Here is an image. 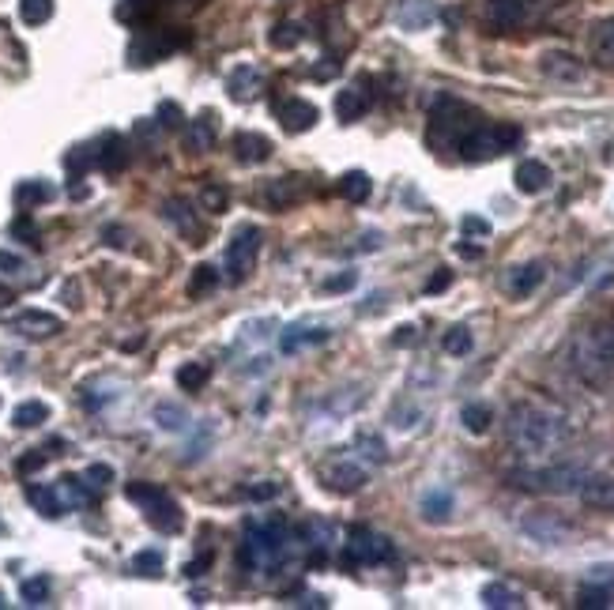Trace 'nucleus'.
<instances>
[{"mask_svg": "<svg viewBox=\"0 0 614 610\" xmlns=\"http://www.w3.org/2000/svg\"><path fill=\"white\" fill-rule=\"evenodd\" d=\"M592 584H614V565H607V569H592Z\"/></svg>", "mask_w": 614, "mask_h": 610, "instance_id": "680f3d73", "label": "nucleus"}, {"mask_svg": "<svg viewBox=\"0 0 614 610\" xmlns=\"http://www.w3.org/2000/svg\"><path fill=\"white\" fill-rule=\"evenodd\" d=\"M321 482L332 494H355L366 486V467L351 464V460H332L321 467Z\"/></svg>", "mask_w": 614, "mask_h": 610, "instance_id": "f8f14e48", "label": "nucleus"}, {"mask_svg": "<svg viewBox=\"0 0 614 610\" xmlns=\"http://www.w3.org/2000/svg\"><path fill=\"white\" fill-rule=\"evenodd\" d=\"M27 268V260L16 257V253H8V249H0V272H8V275H16Z\"/></svg>", "mask_w": 614, "mask_h": 610, "instance_id": "13d9d810", "label": "nucleus"}, {"mask_svg": "<svg viewBox=\"0 0 614 610\" xmlns=\"http://www.w3.org/2000/svg\"><path fill=\"white\" fill-rule=\"evenodd\" d=\"M268 42H272L275 49H294L302 42V27H298V23H279V27L268 34Z\"/></svg>", "mask_w": 614, "mask_h": 610, "instance_id": "c03bdc74", "label": "nucleus"}, {"mask_svg": "<svg viewBox=\"0 0 614 610\" xmlns=\"http://www.w3.org/2000/svg\"><path fill=\"white\" fill-rule=\"evenodd\" d=\"M611 336H614V328H611Z\"/></svg>", "mask_w": 614, "mask_h": 610, "instance_id": "338daca9", "label": "nucleus"}, {"mask_svg": "<svg viewBox=\"0 0 614 610\" xmlns=\"http://www.w3.org/2000/svg\"><path fill=\"white\" fill-rule=\"evenodd\" d=\"M520 144V129L517 125H479V129H471L464 140H460V155L468 162H483V159H494V155H505V151H513Z\"/></svg>", "mask_w": 614, "mask_h": 610, "instance_id": "0eeeda50", "label": "nucleus"}, {"mask_svg": "<svg viewBox=\"0 0 614 610\" xmlns=\"http://www.w3.org/2000/svg\"><path fill=\"white\" fill-rule=\"evenodd\" d=\"M336 72H340V65H336V61H328V65H317V68H313V80H332Z\"/></svg>", "mask_w": 614, "mask_h": 610, "instance_id": "052dcab7", "label": "nucleus"}, {"mask_svg": "<svg viewBox=\"0 0 614 610\" xmlns=\"http://www.w3.org/2000/svg\"><path fill=\"white\" fill-rule=\"evenodd\" d=\"M569 441V418L550 403H517L509 411V445L520 456H550Z\"/></svg>", "mask_w": 614, "mask_h": 610, "instance_id": "f257e3e1", "label": "nucleus"}, {"mask_svg": "<svg viewBox=\"0 0 614 610\" xmlns=\"http://www.w3.org/2000/svg\"><path fill=\"white\" fill-rule=\"evenodd\" d=\"M520 528H524V535H532L535 543H547V546H562L566 539H573L577 535V528L569 524V520H562L558 513H528L524 520H520Z\"/></svg>", "mask_w": 614, "mask_h": 610, "instance_id": "9d476101", "label": "nucleus"}, {"mask_svg": "<svg viewBox=\"0 0 614 610\" xmlns=\"http://www.w3.org/2000/svg\"><path fill=\"white\" fill-rule=\"evenodd\" d=\"M19 19L27 27H42L53 19V0H19Z\"/></svg>", "mask_w": 614, "mask_h": 610, "instance_id": "e433bc0d", "label": "nucleus"}, {"mask_svg": "<svg viewBox=\"0 0 614 610\" xmlns=\"http://www.w3.org/2000/svg\"><path fill=\"white\" fill-rule=\"evenodd\" d=\"M83 479L91 482L95 490H102V486H110V482H114V467H110V464H91V467H87V475H83Z\"/></svg>", "mask_w": 614, "mask_h": 610, "instance_id": "5fc2aeb1", "label": "nucleus"}, {"mask_svg": "<svg viewBox=\"0 0 614 610\" xmlns=\"http://www.w3.org/2000/svg\"><path fill=\"white\" fill-rule=\"evenodd\" d=\"M125 498L132 501V505H140L147 516V524L155 531H181V524H185V516H181V505L162 486H155V482H129L125 486Z\"/></svg>", "mask_w": 614, "mask_h": 610, "instance_id": "39448f33", "label": "nucleus"}, {"mask_svg": "<svg viewBox=\"0 0 614 610\" xmlns=\"http://www.w3.org/2000/svg\"><path fill=\"white\" fill-rule=\"evenodd\" d=\"M483 603L494 610H517V607H524V595H520L517 588H509V584L494 580V584H486L483 588Z\"/></svg>", "mask_w": 614, "mask_h": 610, "instance_id": "c85d7f7f", "label": "nucleus"}, {"mask_svg": "<svg viewBox=\"0 0 614 610\" xmlns=\"http://www.w3.org/2000/svg\"><path fill=\"white\" fill-rule=\"evenodd\" d=\"M464 234H475V238H490V223L479 219V215H464Z\"/></svg>", "mask_w": 614, "mask_h": 610, "instance_id": "4d7b16f0", "label": "nucleus"}, {"mask_svg": "<svg viewBox=\"0 0 614 610\" xmlns=\"http://www.w3.org/2000/svg\"><path fill=\"white\" fill-rule=\"evenodd\" d=\"M483 125V117L464 106V102H456V98H441L430 113V144L434 147H460V140L468 136L471 129H479Z\"/></svg>", "mask_w": 614, "mask_h": 610, "instance_id": "20e7f679", "label": "nucleus"}, {"mask_svg": "<svg viewBox=\"0 0 614 610\" xmlns=\"http://www.w3.org/2000/svg\"><path fill=\"white\" fill-rule=\"evenodd\" d=\"M234 155H238V162H264L268 155H272V140L268 136H257V132H238L234 136Z\"/></svg>", "mask_w": 614, "mask_h": 610, "instance_id": "b1692460", "label": "nucleus"}, {"mask_svg": "<svg viewBox=\"0 0 614 610\" xmlns=\"http://www.w3.org/2000/svg\"><path fill=\"white\" fill-rule=\"evenodd\" d=\"M441 347H445V354H453V358H464V354H471L475 339H471V332L464 328V324H456V328H449V332H445Z\"/></svg>", "mask_w": 614, "mask_h": 610, "instance_id": "4c0bfd02", "label": "nucleus"}, {"mask_svg": "<svg viewBox=\"0 0 614 610\" xmlns=\"http://www.w3.org/2000/svg\"><path fill=\"white\" fill-rule=\"evenodd\" d=\"M569 370L584 385L603 388L614 377V336L611 328H584L569 339Z\"/></svg>", "mask_w": 614, "mask_h": 610, "instance_id": "f03ea898", "label": "nucleus"}, {"mask_svg": "<svg viewBox=\"0 0 614 610\" xmlns=\"http://www.w3.org/2000/svg\"><path fill=\"white\" fill-rule=\"evenodd\" d=\"M211 144H215V125H211V117L196 121L193 129L185 132V147H189V151H211Z\"/></svg>", "mask_w": 614, "mask_h": 610, "instance_id": "58836bf2", "label": "nucleus"}, {"mask_svg": "<svg viewBox=\"0 0 614 610\" xmlns=\"http://www.w3.org/2000/svg\"><path fill=\"white\" fill-rule=\"evenodd\" d=\"M12 238L27 241V245H38V241H42V234H38V226L31 223V215H27V211H23L16 223H12Z\"/></svg>", "mask_w": 614, "mask_h": 610, "instance_id": "09e8293b", "label": "nucleus"}, {"mask_svg": "<svg viewBox=\"0 0 614 610\" xmlns=\"http://www.w3.org/2000/svg\"><path fill=\"white\" fill-rule=\"evenodd\" d=\"M46 460H49V452L31 449L27 456H19V460H16V471H19V475H34V471H42V467H46Z\"/></svg>", "mask_w": 614, "mask_h": 610, "instance_id": "3c124183", "label": "nucleus"}, {"mask_svg": "<svg viewBox=\"0 0 614 610\" xmlns=\"http://www.w3.org/2000/svg\"><path fill=\"white\" fill-rule=\"evenodd\" d=\"M584 475L588 471L577 464H550L535 467V471H513L509 479L517 482L520 490H535V494H577Z\"/></svg>", "mask_w": 614, "mask_h": 610, "instance_id": "423d86ee", "label": "nucleus"}, {"mask_svg": "<svg viewBox=\"0 0 614 610\" xmlns=\"http://www.w3.org/2000/svg\"><path fill=\"white\" fill-rule=\"evenodd\" d=\"M8 328L23 339H49L61 332V317H53L46 309H23V313H16V317L8 321Z\"/></svg>", "mask_w": 614, "mask_h": 610, "instance_id": "ddd939ff", "label": "nucleus"}, {"mask_svg": "<svg viewBox=\"0 0 614 610\" xmlns=\"http://www.w3.org/2000/svg\"><path fill=\"white\" fill-rule=\"evenodd\" d=\"M528 23V0H490L486 4V27L490 31H517Z\"/></svg>", "mask_w": 614, "mask_h": 610, "instance_id": "4468645a", "label": "nucleus"}, {"mask_svg": "<svg viewBox=\"0 0 614 610\" xmlns=\"http://www.w3.org/2000/svg\"><path fill=\"white\" fill-rule=\"evenodd\" d=\"M91 162H95V151H91V147H76V151H68L65 155V166L72 174H83Z\"/></svg>", "mask_w": 614, "mask_h": 610, "instance_id": "603ef678", "label": "nucleus"}, {"mask_svg": "<svg viewBox=\"0 0 614 610\" xmlns=\"http://www.w3.org/2000/svg\"><path fill=\"white\" fill-rule=\"evenodd\" d=\"M355 283H358L355 272H340V275H332V279H324L321 294H343V290H351Z\"/></svg>", "mask_w": 614, "mask_h": 610, "instance_id": "864d4df0", "label": "nucleus"}, {"mask_svg": "<svg viewBox=\"0 0 614 610\" xmlns=\"http://www.w3.org/2000/svg\"><path fill=\"white\" fill-rule=\"evenodd\" d=\"M358 449H362V456L373 460V464H381V460H385V441H381V437L358 434Z\"/></svg>", "mask_w": 614, "mask_h": 610, "instance_id": "8fccbe9b", "label": "nucleus"}, {"mask_svg": "<svg viewBox=\"0 0 614 610\" xmlns=\"http://www.w3.org/2000/svg\"><path fill=\"white\" fill-rule=\"evenodd\" d=\"M200 208L211 211V215H219V211L227 208V193H223L219 185H204V189H200Z\"/></svg>", "mask_w": 614, "mask_h": 610, "instance_id": "de8ad7c7", "label": "nucleus"}, {"mask_svg": "<svg viewBox=\"0 0 614 610\" xmlns=\"http://www.w3.org/2000/svg\"><path fill=\"white\" fill-rule=\"evenodd\" d=\"M12 298H16V294H12V290H4V287H0V309H4V305L12 302Z\"/></svg>", "mask_w": 614, "mask_h": 610, "instance_id": "69168bd1", "label": "nucleus"}, {"mask_svg": "<svg viewBox=\"0 0 614 610\" xmlns=\"http://www.w3.org/2000/svg\"><path fill=\"white\" fill-rule=\"evenodd\" d=\"M392 558V543L370 528H355L347 539V565H381Z\"/></svg>", "mask_w": 614, "mask_h": 610, "instance_id": "1a4fd4ad", "label": "nucleus"}, {"mask_svg": "<svg viewBox=\"0 0 614 610\" xmlns=\"http://www.w3.org/2000/svg\"><path fill=\"white\" fill-rule=\"evenodd\" d=\"M257 257H260V230L257 226H242L234 241L227 245V275L230 283H245L253 268H257Z\"/></svg>", "mask_w": 614, "mask_h": 610, "instance_id": "6e6552de", "label": "nucleus"}, {"mask_svg": "<svg viewBox=\"0 0 614 610\" xmlns=\"http://www.w3.org/2000/svg\"><path fill=\"white\" fill-rule=\"evenodd\" d=\"M227 91H230L234 102H253L257 91H260V72L253 65H238L234 72H230Z\"/></svg>", "mask_w": 614, "mask_h": 610, "instance_id": "5701e85b", "label": "nucleus"}, {"mask_svg": "<svg viewBox=\"0 0 614 610\" xmlns=\"http://www.w3.org/2000/svg\"><path fill=\"white\" fill-rule=\"evenodd\" d=\"M366 110H370V95L362 87H347V91L336 95V113H340L343 121H358Z\"/></svg>", "mask_w": 614, "mask_h": 610, "instance_id": "c756f323", "label": "nucleus"}, {"mask_svg": "<svg viewBox=\"0 0 614 610\" xmlns=\"http://www.w3.org/2000/svg\"><path fill=\"white\" fill-rule=\"evenodd\" d=\"M275 494H279V486H275V482H264V486H249V498H253V501L275 498Z\"/></svg>", "mask_w": 614, "mask_h": 610, "instance_id": "bf43d9fd", "label": "nucleus"}, {"mask_svg": "<svg viewBox=\"0 0 614 610\" xmlns=\"http://www.w3.org/2000/svg\"><path fill=\"white\" fill-rule=\"evenodd\" d=\"M57 490V498H61V505L65 509H83V505H95V486L87 479H80V475H65V479L53 486Z\"/></svg>", "mask_w": 614, "mask_h": 610, "instance_id": "6ab92c4d", "label": "nucleus"}, {"mask_svg": "<svg viewBox=\"0 0 614 610\" xmlns=\"http://www.w3.org/2000/svg\"><path fill=\"white\" fill-rule=\"evenodd\" d=\"M317 121H321V110H317L313 102H306V98H291V102L279 106V125L287 132H294V136H298V132H309Z\"/></svg>", "mask_w": 614, "mask_h": 610, "instance_id": "f3484780", "label": "nucleus"}, {"mask_svg": "<svg viewBox=\"0 0 614 610\" xmlns=\"http://www.w3.org/2000/svg\"><path fill=\"white\" fill-rule=\"evenodd\" d=\"M543 279H547V268H543L539 260L517 264V268H509V275H505V290H509L513 298H528V294H535V290L543 287Z\"/></svg>", "mask_w": 614, "mask_h": 610, "instance_id": "a211bd4d", "label": "nucleus"}, {"mask_svg": "<svg viewBox=\"0 0 614 610\" xmlns=\"http://www.w3.org/2000/svg\"><path fill=\"white\" fill-rule=\"evenodd\" d=\"M373 193V181L370 174H362V170H351V174L340 177V196H347L351 204H366Z\"/></svg>", "mask_w": 614, "mask_h": 610, "instance_id": "2f4dec72", "label": "nucleus"}, {"mask_svg": "<svg viewBox=\"0 0 614 610\" xmlns=\"http://www.w3.org/2000/svg\"><path fill=\"white\" fill-rule=\"evenodd\" d=\"M449 283H453V272L449 268H437L430 275V283H426V294H441V290H449Z\"/></svg>", "mask_w": 614, "mask_h": 610, "instance_id": "6e6d98bb", "label": "nucleus"}, {"mask_svg": "<svg viewBox=\"0 0 614 610\" xmlns=\"http://www.w3.org/2000/svg\"><path fill=\"white\" fill-rule=\"evenodd\" d=\"M539 72L554 83H581L588 68H584L581 57H573L566 49H547V53L539 57Z\"/></svg>", "mask_w": 614, "mask_h": 610, "instance_id": "9b49d317", "label": "nucleus"}, {"mask_svg": "<svg viewBox=\"0 0 614 610\" xmlns=\"http://www.w3.org/2000/svg\"><path fill=\"white\" fill-rule=\"evenodd\" d=\"M27 501H31L34 509L46 516V520L65 516V505H61V498H57V490H53V486H27Z\"/></svg>", "mask_w": 614, "mask_h": 610, "instance_id": "7c9ffc66", "label": "nucleus"}, {"mask_svg": "<svg viewBox=\"0 0 614 610\" xmlns=\"http://www.w3.org/2000/svg\"><path fill=\"white\" fill-rule=\"evenodd\" d=\"M12 200H16L19 211H34L38 204L53 200V185H46V181H19L12 189Z\"/></svg>", "mask_w": 614, "mask_h": 610, "instance_id": "a878e982", "label": "nucleus"}, {"mask_svg": "<svg viewBox=\"0 0 614 610\" xmlns=\"http://www.w3.org/2000/svg\"><path fill=\"white\" fill-rule=\"evenodd\" d=\"M513 181H517V189L524 196H539L550 185V170L539 159H528L517 166V177H513Z\"/></svg>", "mask_w": 614, "mask_h": 610, "instance_id": "aec40b11", "label": "nucleus"}, {"mask_svg": "<svg viewBox=\"0 0 614 610\" xmlns=\"http://www.w3.org/2000/svg\"><path fill=\"white\" fill-rule=\"evenodd\" d=\"M211 370L204 366V362H185V366H178V388L181 392H200V388L208 385Z\"/></svg>", "mask_w": 614, "mask_h": 610, "instance_id": "f704fd0d", "label": "nucleus"}, {"mask_svg": "<svg viewBox=\"0 0 614 610\" xmlns=\"http://www.w3.org/2000/svg\"><path fill=\"white\" fill-rule=\"evenodd\" d=\"M264 196L272 208H291L306 196V189H302V177H275V181H268Z\"/></svg>", "mask_w": 614, "mask_h": 610, "instance_id": "4be33fe9", "label": "nucleus"}, {"mask_svg": "<svg viewBox=\"0 0 614 610\" xmlns=\"http://www.w3.org/2000/svg\"><path fill=\"white\" fill-rule=\"evenodd\" d=\"M588 46H592V61L596 65H607L614 68V19H603L592 38H588Z\"/></svg>", "mask_w": 614, "mask_h": 610, "instance_id": "cd10ccee", "label": "nucleus"}, {"mask_svg": "<svg viewBox=\"0 0 614 610\" xmlns=\"http://www.w3.org/2000/svg\"><path fill=\"white\" fill-rule=\"evenodd\" d=\"M614 603V592L611 588H603V584H584L581 588V595H577V607H584V610H607Z\"/></svg>", "mask_w": 614, "mask_h": 610, "instance_id": "c9c22d12", "label": "nucleus"}, {"mask_svg": "<svg viewBox=\"0 0 614 610\" xmlns=\"http://www.w3.org/2000/svg\"><path fill=\"white\" fill-rule=\"evenodd\" d=\"M162 219L178 230L181 238L189 241V245H204V230H200V219H196V211L185 204V200H166L162 204Z\"/></svg>", "mask_w": 614, "mask_h": 610, "instance_id": "2eb2a0df", "label": "nucleus"}, {"mask_svg": "<svg viewBox=\"0 0 614 610\" xmlns=\"http://www.w3.org/2000/svg\"><path fill=\"white\" fill-rule=\"evenodd\" d=\"M95 162L106 170V174H121V170L129 166V144H125L121 136H106L102 147L95 151Z\"/></svg>", "mask_w": 614, "mask_h": 610, "instance_id": "412c9836", "label": "nucleus"}, {"mask_svg": "<svg viewBox=\"0 0 614 610\" xmlns=\"http://www.w3.org/2000/svg\"><path fill=\"white\" fill-rule=\"evenodd\" d=\"M324 339H328L324 328H291L279 347H283V351H298V347H306V343H324Z\"/></svg>", "mask_w": 614, "mask_h": 610, "instance_id": "79ce46f5", "label": "nucleus"}, {"mask_svg": "<svg viewBox=\"0 0 614 610\" xmlns=\"http://www.w3.org/2000/svg\"><path fill=\"white\" fill-rule=\"evenodd\" d=\"M159 125H162V129H170V132L185 129V113H181L178 102H162V106H159Z\"/></svg>", "mask_w": 614, "mask_h": 610, "instance_id": "49530a36", "label": "nucleus"}, {"mask_svg": "<svg viewBox=\"0 0 614 610\" xmlns=\"http://www.w3.org/2000/svg\"><path fill=\"white\" fill-rule=\"evenodd\" d=\"M396 343L404 347V343H415V328H400V336H396Z\"/></svg>", "mask_w": 614, "mask_h": 610, "instance_id": "e2e57ef3", "label": "nucleus"}, {"mask_svg": "<svg viewBox=\"0 0 614 610\" xmlns=\"http://www.w3.org/2000/svg\"><path fill=\"white\" fill-rule=\"evenodd\" d=\"M422 520H430V524H445L449 516H453V494L449 490H430V494H422V505H419Z\"/></svg>", "mask_w": 614, "mask_h": 610, "instance_id": "bb28decb", "label": "nucleus"}, {"mask_svg": "<svg viewBox=\"0 0 614 610\" xmlns=\"http://www.w3.org/2000/svg\"><path fill=\"white\" fill-rule=\"evenodd\" d=\"M132 569H136V573H144V577H159V573H162V554H159V550H140V554L132 558Z\"/></svg>", "mask_w": 614, "mask_h": 610, "instance_id": "a18cd8bd", "label": "nucleus"}, {"mask_svg": "<svg viewBox=\"0 0 614 610\" xmlns=\"http://www.w3.org/2000/svg\"><path fill=\"white\" fill-rule=\"evenodd\" d=\"M185 407H178V403H159L155 407V422H159L162 430H170V434H178V430H185Z\"/></svg>", "mask_w": 614, "mask_h": 610, "instance_id": "ea45409f", "label": "nucleus"}, {"mask_svg": "<svg viewBox=\"0 0 614 610\" xmlns=\"http://www.w3.org/2000/svg\"><path fill=\"white\" fill-rule=\"evenodd\" d=\"M460 422H464L468 434H486L490 422H494V411H490L486 403H468V407L460 411Z\"/></svg>", "mask_w": 614, "mask_h": 610, "instance_id": "72a5a7b5", "label": "nucleus"}, {"mask_svg": "<svg viewBox=\"0 0 614 610\" xmlns=\"http://www.w3.org/2000/svg\"><path fill=\"white\" fill-rule=\"evenodd\" d=\"M49 418V407L42 400H27V403H19L16 411H12V426L16 430H34V426H42Z\"/></svg>", "mask_w": 614, "mask_h": 610, "instance_id": "473e14b6", "label": "nucleus"}, {"mask_svg": "<svg viewBox=\"0 0 614 610\" xmlns=\"http://www.w3.org/2000/svg\"><path fill=\"white\" fill-rule=\"evenodd\" d=\"M185 46V38H170V34H144V38H136L129 49L132 65H155L159 57H166L170 49Z\"/></svg>", "mask_w": 614, "mask_h": 610, "instance_id": "dca6fc26", "label": "nucleus"}, {"mask_svg": "<svg viewBox=\"0 0 614 610\" xmlns=\"http://www.w3.org/2000/svg\"><path fill=\"white\" fill-rule=\"evenodd\" d=\"M460 257H483V249L479 245H460Z\"/></svg>", "mask_w": 614, "mask_h": 610, "instance_id": "0e129e2a", "label": "nucleus"}, {"mask_svg": "<svg viewBox=\"0 0 614 610\" xmlns=\"http://www.w3.org/2000/svg\"><path fill=\"white\" fill-rule=\"evenodd\" d=\"M287 543H291L287 520H279V516H272V520H249L242 539V562L249 569H268V565L283 562Z\"/></svg>", "mask_w": 614, "mask_h": 610, "instance_id": "7ed1b4c3", "label": "nucleus"}, {"mask_svg": "<svg viewBox=\"0 0 614 610\" xmlns=\"http://www.w3.org/2000/svg\"><path fill=\"white\" fill-rule=\"evenodd\" d=\"M215 287H219V272H215L211 264H200V268H193V275H189V294H193V298H200V294H211Z\"/></svg>", "mask_w": 614, "mask_h": 610, "instance_id": "a19ab883", "label": "nucleus"}, {"mask_svg": "<svg viewBox=\"0 0 614 610\" xmlns=\"http://www.w3.org/2000/svg\"><path fill=\"white\" fill-rule=\"evenodd\" d=\"M577 494L596 509H614V479H607V475H584Z\"/></svg>", "mask_w": 614, "mask_h": 610, "instance_id": "393cba45", "label": "nucleus"}, {"mask_svg": "<svg viewBox=\"0 0 614 610\" xmlns=\"http://www.w3.org/2000/svg\"><path fill=\"white\" fill-rule=\"evenodd\" d=\"M19 595H23V603H31V607H38V603H46L49 599V577H31L19 584Z\"/></svg>", "mask_w": 614, "mask_h": 610, "instance_id": "37998d69", "label": "nucleus"}]
</instances>
